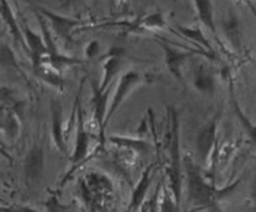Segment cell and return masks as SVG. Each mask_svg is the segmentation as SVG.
Wrapping results in <instances>:
<instances>
[{
    "instance_id": "30",
    "label": "cell",
    "mask_w": 256,
    "mask_h": 212,
    "mask_svg": "<svg viewBox=\"0 0 256 212\" xmlns=\"http://www.w3.org/2000/svg\"><path fill=\"white\" fill-rule=\"evenodd\" d=\"M235 1L240 2V4H242L244 6L249 7L250 11H252V14H255V0H235Z\"/></svg>"
},
{
    "instance_id": "28",
    "label": "cell",
    "mask_w": 256,
    "mask_h": 212,
    "mask_svg": "<svg viewBox=\"0 0 256 212\" xmlns=\"http://www.w3.org/2000/svg\"><path fill=\"white\" fill-rule=\"evenodd\" d=\"M0 212H39L36 209L28 205H8L0 206Z\"/></svg>"
},
{
    "instance_id": "29",
    "label": "cell",
    "mask_w": 256,
    "mask_h": 212,
    "mask_svg": "<svg viewBox=\"0 0 256 212\" xmlns=\"http://www.w3.org/2000/svg\"><path fill=\"white\" fill-rule=\"evenodd\" d=\"M80 2V0H62L60 1V7L64 10H69L72 7H74L75 5H78Z\"/></svg>"
},
{
    "instance_id": "26",
    "label": "cell",
    "mask_w": 256,
    "mask_h": 212,
    "mask_svg": "<svg viewBox=\"0 0 256 212\" xmlns=\"http://www.w3.org/2000/svg\"><path fill=\"white\" fill-rule=\"evenodd\" d=\"M85 60H94L96 57L102 56V44L98 39H92L84 49Z\"/></svg>"
},
{
    "instance_id": "2",
    "label": "cell",
    "mask_w": 256,
    "mask_h": 212,
    "mask_svg": "<svg viewBox=\"0 0 256 212\" xmlns=\"http://www.w3.org/2000/svg\"><path fill=\"white\" fill-rule=\"evenodd\" d=\"M82 84L80 85L78 89L76 95V116H75V126H76V132H75V140L74 146H72V155H70V169L66 174L62 176V181H60V187H64L66 182L70 181L72 175L85 164L89 161L95 154L99 152L102 146H96L92 149V135L88 130L86 124H85L84 111H82Z\"/></svg>"
},
{
    "instance_id": "10",
    "label": "cell",
    "mask_w": 256,
    "mask_h": 212,
    "mask_svg": "<svg viewBox=\"0 0 256 212\" xmlns=\"http://www.w3.org/2000/svg\"><path fill=\"white\" fill-rule=\"evenodd\" d=\"M110 92H112V87L105 91L98 87V84L95 81L92 82V119H94L95 125L98 129V141H99L100 146H104L106 142V124H105V119H106L108 112V105H109V97Z\"/></svg>"
},
{
    "instance_id": "22",
    "label": "cell",
    "mask_w": 256,
    "mask_h": 212,
    "mask_svg": "<svg viewBox=\"0 0 256 212\" xmlns=\"http://www.w3.org/2000/svg\"><path fill=\"white\" fill-rule=\"evenodd\" d=\"M0 110H12L24 117L26 101L15 87L10 85H0Z\"/></svg>"
},
{
    "instance_id": "9",
    "label": "cell",
    "mask_w": 256,
    "mask_h": 212,
    "mask_svg": "<svg viewBox=\"0 0 256 212\" xmlns=\"http://www.w3.org/2000/svg\"><path fill=\"white\" fill-rule=\"evenodd\" d=\"M128 59V51L120 46H112L106 51L104 56H102V74L100 82L98 84L102 91L110 89L114 84L115 79L122 75L124 71V65Z\"/></svg>"
},
{
    "instance_id": "20",
    "label": "cell",
    "mask_w": 256,
    "mask_h": 212,
    "mask_svg": "<svg viewBox=\"0 0 256 212\" xmlns=\"http://www.w3.org/2000/svg\"><path fill=\"white\" fill-rule=\"evenodd\" d=\"M0 17H2V22H4L5 26H6L9 34L12 35L15 44H19L20 46L26 51V46H25L24 36H22L20 22L19 20H18L16 14H15L14 9H12L9 0H0Z\"/></svg>"
},
{
    "instance_id": "3",
    "label": "cell",
    "mask_w": 256,
    "mask_h": 212,
    "mask_svg": "<svg viewBox=\"0 0 256 212\" xmlns=\"http://www.w3.org/2000/svg\"><path fill=\"white\" fill-rule=\"evenodd\" d=\"M169 115V181L172 195L174 197L176 211L179 212L182 194V136H180V116L174 106L168 109Z\"/></svg>"
},
{
    "instance_id": "32",
    "label": "cell",
    "mask_w": 256,
    "mask_h": 212,
    "mask_svg": "<svg viewBox=\"0 0 256 212\" xmlns=\"http://www.w3.org/2000/svg\"><path fill=\"white\" fill-rule=\"evenodd\" d=\"M2 35H4V31H2V32H0V40L2 39Z\"/></svg>"
},
{
    "instance_id": "16",
    "label": "cell",
    "mask_w": 256,
    "mask_h": 212,
    "mask_svg": "<svg viewBox=\"0 0 256 212\" xmlns=\"http://www.w3.org/2000/svg\"><path fill=\"white\" fill-rule=\"evenodd\" d=\"M22 36H24L26 52L32 60V66L36 67L46 57V47L40 32H36L25 20L20 22Z\"/></svg>"
},
{
    "instance_id": "19",
    "label": "cell",
    "mask_w": 256,
    "mask_h": 212,
    "mask_svg": "<svg viewBox=\"0 0 256 212\" xmlns=\"http://www.w3.org/2000/svg\"><path fill=\"white\" fill-rule=\"evenodd\" d=\"M228 75V84H229V101H230V106H232V112H234L235 117L238 119L239 124L242 125V127L244 129V131L246 132V136L252 140V142L254 144L255 141V126L254 122L252 121V119L249 117V115L244 111L242 106L240 105L239 99H238L236 91H235V86H234V79H232V72L228 70L226 71Z\"/></svg>"
},
{
    "instance_id": "21",
    "label": "cell",
    "mask_w": 256,
    "mask_h": 212,
    "mask_svg": "<svg viewBox=\"0 0 256 212\" xmlns=\"http://www.w3.org/2000/svg\"><path fill=\"white\" fill-rule=\"evenodd\" d=\"M24 117L12 110H0V134L9 141L19 139Z\"/></svg>"
},
{
    "instance_id": "5",
    "label": "cell",
    "mask_w": 256,
    "mask_h": 212,
    "mask_svg": "<svg viewBox=\"0 0 256 212\" xmlns=\"http://www.w3.org/2000/svg\"><path fill=\"white\" fill-rule=\"evenodd\" d=\"M222 109L218 110L206 124L202 126L195 137V147L200 162L208 165L215 154L219 151V126L222 121Z\"/></svg>"
},
{
    "instance_id": "25",
    "label": "cell",
    "mask_w": 256,
    "mask_h": 212,
    "mask_svg": "<svg viewBox=\"0 0 256 212\" xmlns=\"http://www.w3.org/2000/svg\"><path fill=\"white\" fill-rule=\"evenodd\" d=\"M2 40H0V67H2L4 70H8V71L24 74L14 49L8 42H2Z\"/></svg>"
},
{
    "instance_id": "15",
    "label": "cell",
    "mask_w": 256,
    "mask_h": 212,
    "mask_svg": "<svg viewBox=\"0 0 256 212\" xmlns=\"http://www.w3.org/2000/svg\"><path fill=\"white\" fill-rule=\"evenodd\" d=\"M192 6H194L196 16L199 19L200 24L209 30L210 34L215 37L219 47L225 54H229V50L225 46L224 42L222 41L219 35V29L216 25V19H215V6L212 0H192Z\"/></svg>"
},
{
    "instance_id": "17",
    "label": "cell",
    "mask_w": 256,
    "mask_h": 212,
    "mask_svg": "<svg viewBox=\"0 0 256 212\" xmlns=\"http://www.w3.org/2000/svg\"><path fill=\"white\" fill-rule=\"evenodd\" d=\"M169 30H172L175 35H179L180 37L189 40V41L194 42L198 45L199 50L204 54H206L210 59H216V51H215L214 46L210 42L209 37L205 35L204 30L199 26V25H194V26H189V25H175V26H169Z\"/></svg>"
},
{
    "instance_id": "24",
    "label": "cell",
    "mask_w": 256,
    "mask_h": 212,
    "mask_svg": "<svg viewBox=\"0 0 256 212\" xmlns=\"http://www.w3.org/2000/svg\"><path fill=\"white\" fill-rule=\"evenodd\" d=\"M106 141L120 147V149L129 150V151L134 152V154L139 155V156L148 154L150 150L149 142L144 139H140V137H130L124 136V135H110V136L106 137Z\"/></svg>"
},
{
    "instance_id": "27",
    "label": "cell",
    "mask_w": 256,
    "mask_h": 212,
    "mask_svg": "<svg viewBox=\"0 0 256 212\" xmlns=\"http://www.w3.org/2000/svg\"><path fill=\"white\" fill-rule=\"evenodd\" d=\"M160 191H162V184H159L158 189L145 205L144 212H160Z\"/></svg>"
},
{
    "instance_id": "13",
    "label": "cell",
    "mask_w": 256,
    "mask_h": 212,
    "mask_svg": "<svg viewBox=\"0 0 256 212\" xmlns=\"http://www.w3.org/2000/svg\"><path fill=\"white\" fill-rule=\"evenodd\" d=\"M64 120V110L62 104L58 100L52 99L50 101V136L54 146L62 154L68 152V139L69 135L66 132Z\"/></svg>"
},
{
    "instance_id": "8",
    "label": "cell",
    "mask_w": 256,
    "mask_h": 212,
    "mask_svg": "<svg viewBox=\"0 0 256 212\" xmlns=\"http://www.w3.org/2000/svg\"><path fill=\"white\" fill-rule=\"evenodd\" d=\"M46 171V152L42 142L34 141L22 159V175L25 186L36 187L44 179Z\"/></svg>"
},
{
    "instance_id": "18",
    "label": "cell",
    "mask_w": 256,
    "mask_h": 212,
    "mask_svg": "<svg viewBox=\"0 0 256 212\" xmlns=\"http://www.w3.org/2000/svg\"><path fill=\"white\" fill-rule=\"evenodd\" d=\"M155 175H156V165L155 164L149 165L142 171V176L138 180L136 185H135L132 191V196H130L129 206H128L126 212H136L138 210L142 209L145 200H146L148 192H149L152 181H154Z\"/></svg>"
},
{
    "instance_id": "12",
    "label": "cell",
    "mask_w": 256,
    "mask_h": 212,
    "mask_svg": "<svg viewBox=\"0 0 256 212\" xmlns=\"http://www.w3.org/2000/svg\"><path fill=\"white\" fill-rule=\"evenodd\" d=\"M192 86L205 96H212L218 90V72L206 61H199L192 72Z\"/></svg>"
},
{
    "instance_id": "11",
    "label": "cell",
    "mask_w": 256,
    "mask_h": 212,
    "mask_svg": "<svg viewBox=\"0 0 256 212\" xmlns=\"http://www.w3.org/2000/svg\"><path fill=\"white\" fill-rule=\"evenodd\" d=\"M115 26H120L125 32H134L142 34L148 31H156V30H166L169 27L168 20L162 11H152L145 14L132 21H118L112 22Z\"/></svg>"
},
{
    "instance_id": "14",
    "label": "cell",
    "mask_w": 256,
    "mask_h": 212,
    "mask_svg": "<svg viewBox=\"0 0 256 212\" xmlns=\"http://www.w3.org/2000/svg\"><path fill=\"white\" fill-rule=\"evenodd\" d=\"M222 31L224 35L225 42L228 44L229 51L239 54L244 50V32H242V25L240 21L239 15L232 10H229L222 20Z\"/></svg>"
},
{
    "instance_id": "4",
    "label": "cell",
    "mask_w": 256,
    "mask_h": 212,
    "mask_svg": "<svg viewBox=\"0 0 256 212\" xmlns=\"http://www.w3.org/2000/svg\"><path fill=\"white\" fill-rule=\"evenodd\" d=\"M146 80V75L138 71V70L132 69L122 72V75H120L119 79H118V82L116 85H115L114 90L110 92L106 119H105L106 126L108 124L112 121V116L119 111V109L122 107V105L124 104L125 100H126L135 90L139 89L142 84H145Z\"/></svg>"
},
{
    "instance_id": "7",
    "label": "cell",
    "mask_w": 256,
    "mask_h": 212,
    "mask_svg": "<svg viewBox=\"0 0 256 212\" xmlns=\"http://www.w3.org/2000/svg\"><path fill=\"white\" fill-rule=\"evenodd\" d=\"M32 9L34 11L39 12L46 22L49 24L50 30H52V35L55 39L60 40L64 44H69L72 41V32L78 30L79 27L84 26L85 21L82 19L72 16H66V15L59 14L52 10L48 9V7L42 6V5L32 4Z\"/></svg>"
},
{
    "instance_id": "23",
    "label": "cell",
    "mask_w": 256,
    "mask_h": 212,
    "mask_svg": "<svg viewBox=\"0 0 256 212\" xmlns=\"http://www.w3.org/2000/svg\"><path fill=\"white\" fill-rule=\"evenodd\" d=\"M32 71H34V75L40 80V81L49 85L50 87L58 90V91H64L66 82H65V79L64 76H62V71H58L56 69L52 67L45 61H42V64L38 65L36 67H32Z\"/></svg>"
},
{
    "instance_id": "1",
    "label": "cell",
    "mask_w": 256,
    "mask_h": 212,
    "mask_svg": "<svg viewBox=\"0 0 256 212\" xmlns=\"http://www.w3.org/2000/svg\"><path fill=\"white\" fill-rule=\"evenodd\" d=\"M182 171H185L186 177L188 201L195 210H214L220 212V202L232 196L242 184V179H238L226 186L216 187L215 181L204 174L199 165L189 156L182 160Z\"/></svg>"
},
{
    "instance_id": "31",
    "label": "cell",
    "mask_w": 256,
    "mask_h": 212,
    "mask_svg": "<svg viewBox=\"0 0 256 212\" xmlns=\"http://www.w3.org/2000/svg\"><path fill=\"white\" fill-rule=\"evenodd\" d=\"M5 147H6V146H5V142L2 141V140H0V151H2V152H4V154L6 155V152L4 151V150H5Z\"/></svg>"
},
{
    "instance_id": "6",
    "label": "cell",
    "mask_w": 256,
    "mask_h": 212,
    "mask_svg": "<svg viewBox=\"0 0 256 212\" xmlns=\"http://www.w3.org/2000/svg\"><path fill=\"white\" fill-rule=\"evenodd\" d=\"M154 41L162 49L165 66H166L169 74L172 75L175 81L180 82V84H184L185 82L184 69L188 62H189L190 57L195 56V55L198 56V54L205 55L204 52L196 51V50L180 49V47L175 46L172 42L166 41V40L162 39V37H155Z\"/></svg>"
}]
</instances>
